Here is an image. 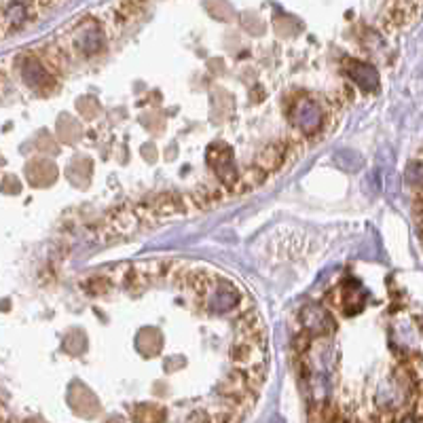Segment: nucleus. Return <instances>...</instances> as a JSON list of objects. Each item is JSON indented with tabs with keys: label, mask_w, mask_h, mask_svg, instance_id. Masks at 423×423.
I'll list each match as a JSON object with an SVG mask.
<instances>
[{
	"label": "nucleus",
	"mask_w": 423,
	"mask_h": 423,
	"mask_svg": "<svg viewBox=\"0 0 423 423\" xmlns=\"http://www.w3.org/2000/svg\"><path fill=\"white\" fill-rule=\"evenodd\" d=\"M288 146H290V144L286 140L269 144V146L258 155L256 165H258L261 169H265L267 174L273 172V169H278V167H282L283 159H286V152H288Z\"/></svg>",
	"instance_id": "nucleus-1"
},
{
	"label": "nucleus",
	"mask_w": 423,
	"mask_h": 423,
	"mask_svg": "<svg viewBox=\"0 0 423 423\" xmlns=\"http://www.w3.org/2000/svg\"><path fill=\"white\" fill-rule=\"evenodd\" d=\"M235 328H237V335H241V337H267L265 335V324L254 309L246 311V315H241L237 320Z\"/></svg>",
	"instance_id": "nucleus-2"
}]
</instances>
